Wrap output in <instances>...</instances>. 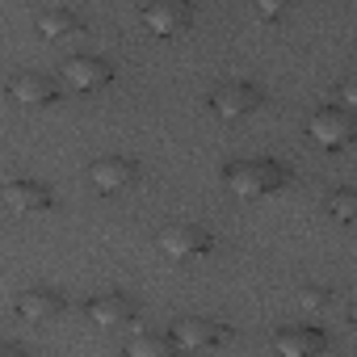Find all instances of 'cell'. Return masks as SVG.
Here are the masks:
<instances>
[{
	"mask_svg": "<svg viewBox=\"0 0 357 357\" xmlns=\"http://www.w3.org/2000/svg\"><path fill=\"white\" fill-rule=\"evenodd\" d=\"M172 340H176V349H215V344L227 340V328L219 319L190 315V319H176L172 324Z\"/></svg>",
	"mask_w": 357,
	"mask_h": 357,
	"instance_id": "obj_8",
	"label": "cell"
},
{
	"mask_svg": "<svg viewBox=\"0 0 357 357\" xmlns=\"http://www.w3.org/2000/svg\"><path fill=\"white\" fill-rule=\"evenodd\" d=\"M349 319H353V324H357V303H353V311H349Z\"/></svg>",
	"mask_w": 357,
	"mask_h": 357,
	"instance_id": "obj_20",
	"label": "cell"
},
{
	"mask_svg": "<svg viewBox=\"0 0 357 357\" xmlns=\"http://www.w3.org/2000/svg\"><path fill=\"white\" fill-rule=\"evenodd\" d=\"M89 176H93V185H97L101 194H122V190H130V185L139 181V164H135L130 155H101V160L89 168Z\"/></svg>",
	"mask_w": 357,
	"mask_h": 357,
	"instance_id": "obj_6",
	"label": "cell"
},
{
	"mask_svg": "<svg viewBox=\"0 0 357 357\" xmlns=\"http://www.w3.org/2000/svg\"><path fill=\"white\" fill-rule=\"evenodd\" d=\"M13 101H22V105H34V109H43V105H55L59 101V84L51 80V76H43V72H22L17 80H13Z\"/></svg>",
	"mask_w": 357,
	"mask_h": 357,
	"instance_id": "obj_12",
	"label": "cell"
},
{
	"mask_svg": "<svg viewBox=\"0 0 357 357\" xmlns=\"http://www.w3.org/2000/svg\"><path fill=\"white\" fill-rule=\"evenodd\" d=\"M5 206L22 219H34V215H47L55 202H51V190L43 181H9L5 185Z\"/></svg>",
	"mask_w": 357,
	"mask_h": 357,
	"instance_id": "obj_9",
	"label": "cell"
},
{
	"mask_svg": "<svg viewBox=\"0 0 357 357\" xmlns=\"http://www.w3.org/2000/svg\"><path fill=\"white\" fill-rule=\"evenodd\" d=\"M252 5H257V9H261V13H265L269 22H273V17H282V13H286V9L294 5V0H252Z\"/></svg>",
	"mask_w": 357,
	"mask_h": 357,
	"instance_id": "obj_18",
	"label": "cell"
},
{
	"mask_svg": "<svg viewBox=\"0 0 357 357\" xmlns=\"http://www.w3.org/2000/svg\"><path fill=\"white\" fill-rule=\"evenodd\" d=\"M286 181H290V168L282 160H236L223 168V185L236 198H265L286 190Z\"/></svg>",
	"mask_w": 357,
	"mask_h": 357,
	"instance_id": "obj_1",
	"label": "cell"
},
{
	"mask_svg": "<svg viewBox=\"0 0 357 357\" xmlns=\"http://www.w3.org/2000/svg\"><path fill=\"white\" fill-rule=\"evenodd\" d=\"M84 315H89V324H97V328H118V324H126V319L135 315V303H130L126 294H118V290H101V294H93V298L84 303Z\"/></svg>",
	"mask_w": 357,
	"mask_h": 357,
	"instance_id": "obj_10",
	"label": "cell"
},
{
	"mask_svg": "<svg viewBox=\"0 0 357 357\" xmlns=\"http://www.w3.org/2000/svg\"><path fill=\"white\" fill-rule=\"evenodd\" d=\"M139 22L155 34V38H176L194 26V5L190 0H147L139 9Z\"/></svg>",
	"mask_w": 357,
	"mask_h": 357,
	"instance_id": "obj_3",
	"label": "cell"
},
{
	"mask_svg": "<svg viewBox=\"0 0 357 357\" xmlns=\"http://www.w3.org/2000/svg\"><path fill=\"white\" fill-rule=\"evenodd\" d=\"M160 248L172 261H194V257H206L215 248V236L198 223H172V227L160 231Z\"/></svg>",
	"mask_w": 357,
	"mask_h": 357,
	"instance_id": "obj_5",
	"label": "cell"
},
{
	"mask_svg": "<svg viewBox=\"0 0 357 357\" xmlns=\"http://www.w3.org/2000/svg\"><path fill=\"white\" fill-rule=\"evenodd\" d=\"M172 349H176V340H172L168 332H164V336H155V332H139V336L126 344L130 357H168Z\"/></svg>",
	"mask_w": 357,
	"mask_h": 357,
	"instance_id": "obj_15",
	"label": "cell"
},
{
	"mask_svg": "<svg viewBox=\"0 0 357 357\" xmlns=\"http://www.w3.org/2000/svg\"><path fill=\"white\" fill-rule=\"evenodd\" d=\"M340 101H344L349 109H357V76H349V80L340 84Z\"/></svg>",
	"mask_w": 357,
	"mask_h": 357,
	"instance_id": "obj_19",
	"label": "cell"
},
{
	"mask_svg": "<svg viewBox=\"0 0 357 357\" xmlns=\"http://www.w3.org/2000/svg\"><path fill=\"white\" fill-rule=\"evenodd\" d=\"M328 211L336 223H357V190H336L328 198Z\"/></svg>",
	"mask_w": 357,
	"mask_h": 357,
	"instance_id": "obj_16",
	"label": "cell"
},
{
	"mask_svg": "<svg viewBox=\"0 0 357 357\" xmlns=\"http://www.w3.org/2000/svg\"><path fill=\"white\" fill-rule=\"evenodd\" d=\"M328 303H332V294H328L324 286H303V290H298V307H303V311H311V315H315V311H324Z\"/></svg>",
	"mask_w": 357,
	"mask_h": 357,
	"instance_id": "obj_17",
	"label": "cell"
},
{
	"mask_svg": "<svg viewBox=\"0 0 357 357\" xmlns=\"http://www.w3.org/2000/svg\"><path fill=\"white\" fill-rule=\"evenodd\" d=\"M59 311H63V294H55V290H47V286L22 290V298H17V315H22L26 324H51Z\"/></svg>",
	"mask_w": 357,
	"mask_h": 357,
	"instance_id": "obj_13",
	"label": "cell"
},
{
	"mask_svg": "<svg viewBox=\"0 0 357 357\" xmlns=\"http://www.w3.org/2000/svg\"><path fill=\"white\" fill-rule=\"evenodd\" d=\"M80 30H84V22H80L72 9H47V13L38 17V34L51 38V43H59V38H76Z\"/></svg>",
	"mask_w": 357,
	"mask_h": 357,
	"instance_id": "obj_14",
	"label": "cell"
},
{
	"mask_svg": "<svg viewBox=\"0 0 357 357\" xmlns=\"http://www.w3.org/2000/svg\"><path fill=\"white\" fill-rule=\"evenodd\" d=\"M63 80L72 89H80V93H97V89H105L114 80V63L101 59V55H76V59H68Z\"/></svg>",
	"mask_w": 357,
	"mask_h": 357,
	"instance_id": "obj_7",
	"label": "cell"
},
{
	"mask_svg": "<svg viewBox=\"0 0 357 357\" xmlns=\"http://www.w3.org/2000/svg\"><path fill=\"white\" fill-rule=\"evenodd\" d=\"M273 349L282 357H315V353L328 349V336L319 328H311V324H298V328H282L273 336Z\"/></svg>",
	"mask_w": 357,
	"mask_h": 357,
	"instance_id": "obj_11",
	"label": "cell"
},
{
	"mask_svg": "<svg viewBox=\"0 0 357 357\" xmlns=\"http://www.w3.org/2000/svg\"><path fill=\"white\" fill-rule=\"evenodd\" d=\"M261 101H265V97H261V89H257V84H248V80H227V84L211 89V109H215L219 118H227V122L257 114V109H261Z\"/></svg>",
	"mask_w": 357,
	"mask_h": 357,
	"instance_id": "obj_4",
	"label": "cell"
},
{
	"mask_svg": "<svg viewBox=\"0 0 357 357\" xmlns=\"http://www.w3.org/2000/svg\"><path fill=\"white\" fill-rule=\"evenodd\" d=\"M307 135H311L319 147L340 151V147L357 143V114H353L349 105H324V109H315V114H311Z\"/></svg>",
	"mask_w": 357,
	"mask_h": 357,
	"instance_id": "obj_2",
	"label": "cell"
}]
</instances>
